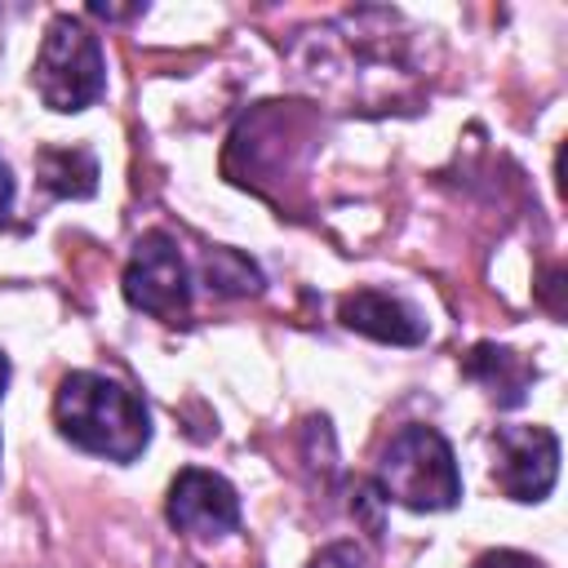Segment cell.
Masks as SVG:
<instances>
[{
	"label": "cell",
	"mask_w": 568,
	"mask_h": 568,
	"mask_svg": "<svg viewBox=\"0 0 568 568\" xmlns=\"http://www.w3.org/2000/svg\"><path fill=\"white\" fill-rule=\"evenodd\" d=\"M53 422L62 439L75 448L106 457V462H133L151 444V417L146 404L106 373H67L53 395Z\"/></svg>",
	"instance_id": "obj_1"
},
{
	"label": "cell",
	"mask_w": 568,
	"mask_h": 568,
	"mask_svg": "<svg viewBox=\"0 0 568 568\" xmlns=\"http://www.w3.org/2000/svg\"><path fill=\"white\" fill-rule=\"evenodd\" d=\"M382 501L408 510H453L462 501V475L448 439L435 426H399L377 457Z\"/></svg>",
	"instance_id": "obj_2"
},
{
	"label": "cell",
	"mask_w": 568,
	"mask_h": 568,
	"mask_svg": "<svg viewBox=\"0 0 568 568\" xmlns=\"http://www.w3.org/2000/svg\"><path fill=\"white\" fill-rule=\"evenodd\" d=\"M31 84H36V93H40V102L49 111L67 115V111L93 106L102 98V89H106V58H102L98 36L80 18L58 13L44 27Z\"/></svg>",
	"instance_id": "obj_3"
},
{
	"label": "cell",
	"mask_w": 568,
	"mask_h": 568,
	"mask_svg": "<svg viewBox=\"0 0 568 568\" xmlns=\"http://www.w3.org/2000/svg\"><path fill=\"white\" fill-rule=\"evenodd\" d=\"M124 297L133 311L155 315L164 324H182L191 315V271L173 235L151 231L138 240L124 266Z\"/></svg>",
	"instance_id": "obj_4"
},
{
	"label": "cell",
	"mask_w": 568,
	"mask_h": 568,
	"mask_svg": "<svg viewBox=\"0 0 568 568\" xmlns=\"http://www.w3.org/2000/svg\"><path fill=\"white\" fill-rule=\"evenodd\" d=\"M493 479L510 501H541L559 479V439L546 426H497Z\"/></svg>",
	"instance_id": "obj_5"
},
{
	"label": "cell",
	"mask_w": 568,
	"mask_h": 568,
	"mask_svg": "<svg viewBox=\"0 0 568 568\" xmlns=\"http://www.w3.org/2000/svg\"><path fill=\"white\" fill-rule=\"evenodd\" d=\"M164 515H169V524H173L178 532L209 541V537L235 532V524H240V497H235V488H231L222 475H213V470H204V466H186V470H178V479L169 484V506H164Z\"/></svg>",
	"instance_id": "obj_6"
},
{
	"label": "cell",
	"mask_w": 568,
	"mask_h": 568,
	"mask_svg": "<svg viewBox=\"0 0 568 568\" xmlns=\"http://www.w3.org/2000/svg\"><path fill=\"white\" fill-rule=\"evenodd\" d=\"M337 315H342L346 328H355L364 337H377V342H390V346H417L426 337V320L408 302H399V297H390L382 288L346 293Z\"/></svg>",
	"instance_id": "obj_7"
},
{
	"label": "cell",
	"mask_w": 568,
	"mask_h": 568,
	"mask_svg": "<svg viewBox=\"0 0 568 568\" xmlns=\"http://www.w3.org/2000/svg\"><path fill=\"white\" fill-rule=\"evenodd\" d=\"M466 373H470L497 404H506V408L519 404L524 390H528V382L537 377L524 355H515V351H506V346H493V342H479V346L466 355Z\"/></svg>",
	"instance_id": "obj_8"
},
{
	"label": "cell",
	"mask_w": 568,
	"mask_h": 568,
	"mask_svg": "<svg viewBox=\"0 0 568 568\" xmlns=\"http://www.w3.org/2000/svg\"><path fill=\"white\" fill-rule=\"evenodd\" d=\"M36 173H40V182H44L53 195H75V200H84V195H93V186H98V160H93V151H84V146H40V151H36Z\"/></svg>",
	"instance_id": "obj_9"
},
{
	"label": "cell",
	"mask_w": 568,
	"mask_h": 568,
	"mask_svg": "<svg viewBox=\"0 0 568 568\" xmlns=\"http://www.w3.org/2000/svg\"><path fill=\"white\" fill-rule=\"evenodd\" d=\"M209 288H217V293H257L262 275L235 248H213L209 253Z\"/></svg>",
	"instance_id": "obj_10"
},
{
	"label": "cell",
	"mask_w": 568,
	"mask_h": 568,
	"mask_svg": "<svg viewBox=\"0 0 568 568\" xmlns=\"http://www.w3.org/2000/svg\"><path fill=\"white\" fill-rule=\"evenodd\" d=\"M306 568H368V555H364L355 541H333V546H324Z\"/></svg>",
	"instance_id": "obj_11"
},
{
	"label": "cell",
	"mask_w": 568,
	"mask_h": 568,
	"mask_svg": "<svg viewBox=\"0 0 568 568\" xmlns=\"http://www.w3.org/2000/svg\"><path fill=\"white\" fill-rule=\"evenodd\" d=\"M470 568H541V564L528 559V555H519V550H484Z\"/></svg>",
	"instance_id": "obj_12"
},
{
	"label": "cell",
	"mask_w": 568,
	"mask_h": 568,
	"mask_svg": "<svg viewBox=\"0 0 568 568\" xmlns=\"http://www.w3.org/2000/svg\"><path fill=\"white\" fill-rule=\"evenodd\" d=\"M9 209H13V173H9V164L0 160V222L9 217Z\"/></svg>",
	"instance_id": "obj_13"
},
{
	"label": "cell",
	"mask_w": 568,
	"mask_h": 568,
	"mask_svg": "<svg viewBox=\"0 0 568 568\" xmlns=\"http://www.w3.org/2000/svg\"><path fill=\"white\" fill-rule=\"evenodd\" d=\"M4 382H9V359H4V351H0V395H4Z\"/></svg>",
	"instance_id": "obj_14"
}]
</instances>
